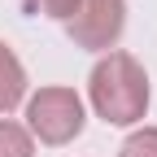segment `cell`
Here are the masks:
<instances>
[{
	"label": "cell",
	"instance_id": "1",
	"mask_svg": "<svg viewBox=\"0 0 157 157\" xmlns=\"http://www.w3.org/2000/svg\"><path fill=\"white\" fill-rule=\"evenodd\" d=\"M87 101L96 118H105L109 127H135L148 113V74L131 52H105L87 74Z\"/></svg>",
	"mask_w": 157,
	"mask_h": 157
},
{
	"label": "cell",
	"instance_id": "2",
	"mask_svg": "<svg viewBox=\"0 0 157 157\" xmlns=\"http://www.w3.org/2000/svg\"><path fill=\"white\" fill-rule=\"evenodd\" d=\"M83 127H87V109H83V96L74 87H39L35 96H26L31 140L48 144V148H61V144L78 140Z\"/></svg>",
	"mask_w": 157,
	"mask_h": 157
},
{
	"label": "cell",
	"instance_id": "3",
	"mask_svg": "<svg viewBox=\"0 0 157 157\" xmlns=\"http://www.w3.org/2000/svg\"><path fill=\"white\" fill-rule=\"evenodd\" d=\"M66 35L87 52H113V44L127 31V0H78L66 17Z\"/></svg>",
	"mask_w": 157,
	"mask_h": 157
},
{
	"label": "cell",
	"instance_id": "4",
	"mask_svg": "<svg viewBox=\"0 0 157 157\" xmlns=\"http://www.w3.org/2000/svg\"><path fill=\"white\" fill-rule=\"evenodd\" d=\"M26 101V66L17 61V52L0 39V118H9Z\"/></svg>",
	"mask_w": 157,
	"mask_h": 157
},
{
	"label": "cell",
	"instance_id": "5",
	"mask_svg": "<svg viewBox=\"0 0 157 157\" xmlns=\"http://www.w3.org/2000/svg\"><path fill=\"white\" fill-rule=\"evenodd\" d=\"M0 157H35V140L22 122L0 118Z\"/></svg>",
	"mask_w": 157,
	"mask_h": 157
},
{
	"label": "cell",
	"instance_id": "6",
	"mask_svg": "<svg viewBox=\"0 0 157 157\" xmlns=\"http://www.w3.org/2000/svg\"><path fill=\"white\" fill-rule=\"evenodd\" d=\"M118 157H157V127H140L131 131L122 148H118Z\"/></svg>",
	"mask_w": 157,
	"mask_h": 157
},
{
	"label": "cell",
	"instance_id": "7",
	"mask_svg": "<svg viewBox=\"0 0 157 157\" xmlns=\"http://www.w3.org/2000/svg\"><path fill=\"white\" fill-rule=\"evenodd\" d=\"M26 5H31L35 13H44V17H57V22H66V17L74 13V5H78V0H26Z\"/></svg>",
	"mask_w": 157,
	"mask_h": 157
}]
</instances>
